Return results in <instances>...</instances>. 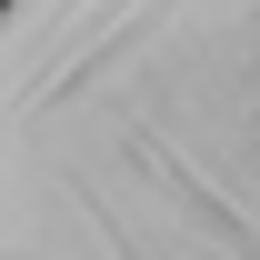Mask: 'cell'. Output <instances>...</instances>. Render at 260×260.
<instances>
[{
  "mask_svg": "<svg viewBox=\"0 0 260 260\" xmlns=\"http://www.w3.org/2000/svg\"><path fill=\"white\" fill-rule=\"evenodd\" d=\"M240 150H250V170H260V110H250V120H240Z\"/></svg>",
  "mask_w": 260,
  "mask_h": 260,
  "instance_id": "2",
  "label": "cell"
},
{
  "mask_svg": "<svg viewBox=\"0 0 260 260\" xmlns=\"http://www.w3.org/2000/svg\"><path fill=\"white\" fill-rule=\"evenodd\" d=\"M120 150H130V170H140L150 190H170V210H180L200 240H220L230 260H260V230H250V210H230V200L210 190V180H200V170L180 160L170 140H150V130H120Z\"/></svg>",
  "mask_w": 260,
  "mask_h": 260,
  "instance_id": "1",
  "label": "cell"
}]
</instances>
